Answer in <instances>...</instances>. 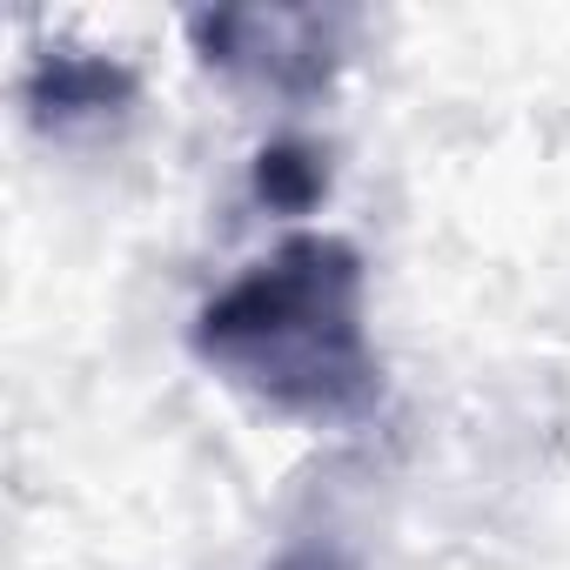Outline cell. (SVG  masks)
<instances>
[{
    "label": "cell",
    "mask_w": 570,
    "mask_h": 570,
    "mask_svg": "<svg viewBox=\"0 0 570 570\" xmlns=\"http://www.w3.org/2000/svg\"><path fill=\"white\" fill-rule=\"evenodd\" d=\"M188 350L248 403L296 423H363L383 403L370 268L350 235L303 228L195 309Z\"/></svg>",
    "instance_id": "1"
},
{
    "label": "cell",
    "mask_w": 570,
    "mask_h": 570,
    "mask_svg": "<svg viewBox=\"0 0 570 570\" xmlns=\"http://www.w3.org/2000/svg\"><path fill=\"white\" fill-rule=\"evenodd\" d=\"M350 28L356 21L343 8H202L188 14V48L202 55V68L242 88L316 101L350 61Z\"/></svg>",
    "instance_id": "2"
},
{
    "label": "cell",
    "mask_w": 570,
    "mask_h": 570,
    "mask_svg": "<svg viewBox=\"0 0 570 570\" xmlns=\"http://www.w3.org/2000/svg\"><path fill=\"white\" fill-rule=\"evenodd\" d=\"M141 101V75L108 55V48H81V41H48L35 48L28 75H21V108L35 121V135L48 141H88L128 121V108Z\"/></svg>",
    "instance_id": "3"
},
{
    "label": "cell",
    "mask_w": 570,
    "mask_h": 570,
    "mask_svg": "<svg viewBox=\"0 0 570 570\" xmlns=\"http://www.w3.org/2000/svg\"><path fill=\"white\" fill-rule=\"evenodd\" d=\"M248 195L275 215H309L330 195V148L316 141H268L248 168Z\"/></svg>",
    "instance_id": "4"
},
{
    "label": "cell",
    "mask_w": 570,
    "mask_h": 570,
    "mask_svg": "<svg viewBox=\"0 0 570 570\" xmlns=\"http://www.w3.org/2000/svg\"><path fill=\"white\" fill-rule=\"evenodd\" d=\"M268 570H363V557L336 530H296V537H282Z\"/></svg>",
    "instance_id": "5"
}]
</instances>
